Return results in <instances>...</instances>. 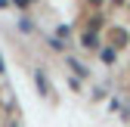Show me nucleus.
Returning <instances> with one entry per match:
<instances>
[{
	"instance_id": "nucleus-1",
	"label": "nucleus",
	"mask_w": 130,
	"mask_h": 127,
	"mask_svg": "<svg viewBox=\"0 0 130 127\" xmlns=\"http://www.w3.org/2000/svg\"><path fill=\"white\" fill-rule=\"evenodd\" d=\"M0 71H3V62H0Z\"/></svg>"
}]
</instances>
